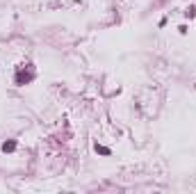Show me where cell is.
Wrapping results in <instances>:
<instances>
[{
  "label": "cell",
  "mask_w": 196,
  "mask_h": 194,
  "mask_svg": "<svg viewBox=\"0 0 196 194\" xmlns=\"http://www.w3.org/2000/svg\"><path fill=\"white\" fill-rule=\"evenodd\" d=\"M16 149V144H14V142H7V144H2V151H5V153H7V151H14Z\"/></svg>",
  "instance_id": "1"
},
{
  "label": "cell",
  "mask_w": 196,
  "mask_h": 194,
  "mask_svg": "<svg viewBox=\"0 0 196 194\" xmlns=\"http://www.w3.org/2000/svg\"><path fill=\"white\" fill-rule=\"evenodd\" d=\"M96 151H98V153H103V155H110V149H105V146H98V144H96Z\"/></svg>",
  "instance_id": "2"
}]
</instances>
